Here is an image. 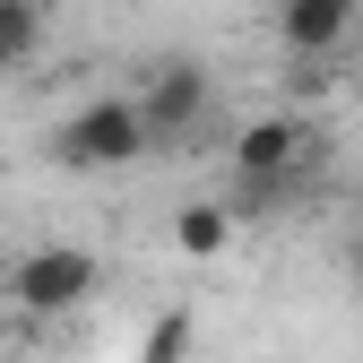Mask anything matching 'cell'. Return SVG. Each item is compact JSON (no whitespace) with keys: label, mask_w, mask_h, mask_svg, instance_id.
Instances as JSON below:
<instances>
[{"label":"cell","mask_w":363,"mask_h":363,"mask_svg":"<svg viewBox=\"0 0 363 363\" xmlns=\"http://www.w3.org/2000/svg\"><path fill=\"white\" fill-rule=\"evenodd\" d=\"M9 69H18V52H9V43H0V78H9Z\"/></svg>","instance_id":"10"},{"label":"cell","mask_w":363,"mask_h":363,"mask_svg":"<svg viewBox=\"0 0 363 363\" xmlns=\"http://www.w3.org/2000/svg\"><path fill=\"white\" fill-rule=\"evenodd\" d=\"M96 251H78V242H43V251H26L18 268H9V294H18V311L26 320H61V311H78L86 294H96Z\"/></svg>","instance_id":"3"},{"label":"cell","mask_w":363,"mask_h":363,"mask_svg":"<svg viewBox=\"0 0 363 363\" xmlns=\"http://www.w3.org/2000/svg\"><path fill=\"white\" fill-rule=\"evenodd\" d=\"M346 268H354V294H363V234L346 242Z\"/></svg>","instance_id":"9"},{"label":"cell","mask_w":363,"mask_h":363,"mask_svg":"<svg viewBox=\"0 0 363 363\" xmlns=\"http://www.w3.org/2000/svg\"><path fill=\"white\" fill-rule=\"evenodd\" d=\"M43 26H52V9H43V0H0V43H9L18 61L43 43Z\"/></svg>","instance_id":"7"},{"label":"cell","mask_w":363,"mask_h":363,"mask_svg":"<svg viewBox=\"0 0 363 363\" xmlns=\"http://www.w3.org/2000/svg\"><path fill=\"white\" fill-rule=\"evenodd\" d=\"M234 242V199H182L173 208V251L182 259H225Z\"/></svg>","instance_id":"6"},{"label":"cell","mask_w":363,"mask_h":363,"mask_svg":"<svg viewBox=\"0 0 363 363\" xmlns=\"http://www.w3.org/2000/svg\"><path fill=\"white\" fill-rule=\"evenodd\" d=\"M43 147H52V164H69V173H113V164H139L156 147V130H147L139 96H96V104L61 113Z\"/></svg>","instance_id":"1"},{"label":"cell","mask_w":363,"mask_h":363,"mask_svg":"<svg viewBox=\"0 0 363 363\" xmlns=\"http://www.w3.org/2000/svg\"><path fill=\"white\" fill-rule=\"evenodd\" d=\"M303 164H311V121L303 113H259V121H242L234 130V216L277 208Z\"/></svg>","instance_id":"2"},{"label":"cell","mask_w":363,"mask_h":363,"mask_svg":"<svg viewBox=\"0 0 363 363\" xmlns=\"http://www.w3.org/2000/svg\"><path fill=\"white\" fill-rule=\"evenodd\" d=\"M191 354V320H182V311H164V320L147 329V363H182Z\"/></svg>","instance_id":"8"},{"label":"cell","mask_w":363,"mask_h":363,"mask_svg":"<svg viewBox=\"0 0 363 363\" xmlns=\"http://www.w3.org/2000/svg\"><path fill=\"white\" fill-rule=\"evenodd\" d=\"M139 113H147V130H156V147H173V139H191V130L216 113V78H208V61H191V52H173V61H156L139 86Z\"/></svg>","instance_id":"4"},{"label":"cell","mask_w":363,"mask_h":363,"mask_svg":"<svg viewBox=\"0 0 363 363\" xmlns=\"http://www.w3.org/2000/svg\"><path fill=\"white\" fill-rule=\"evenodd\" d=\"M268 26H277V43H286L294 69H320L329 52H346V43H354L363 0H277V9H268Z\"/></svg>","instance_id":"5"}]
</instances>
